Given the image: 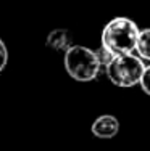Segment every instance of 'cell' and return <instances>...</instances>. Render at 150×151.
Returning <instances> with one entry per match:
<instances>
[{
    "instance_id": "6da1fadb",
    "label": "cell",
    "mask_w": 150,
    "mask_h": 151,
    "mask_svg": "<svg viewBox=\"0 0 150 151\" xmlns=\"http://www.w3.org/2000/svg\"><path fill=\"white\" fill-rule=\"evenodd\" d=\"M141 29L126 16L113 18L102 31V47L115 55H128L136 52Z\"/></svg>"
},
{
    "instance_id": "7a4b0ae2",
    "label": "cell",
    "mask_w": 150,
    "mask_h": 151,
    "mask_svg": "<svg viewBox=\"0 0 150 151\" xmlns=\"http://www.w3.org/2000/svg\"><path fill=\"white\" fill-rule=\"evenodd\" d=\"M63 61H65L66 73L78 82L94 81L102 69L95 50H91L84 45L70 47L65 52Z\"/></svg>"
},
{
    "instance_id": "3957f363",
    "label": "cell",
    "mask_w": 150,
    "mask_h": 151,
    "mask_svg": "<svg viewBox=\"0 0 150 151\" xmlns=\"http://www.w3.org/2000/svg\"><path fill=\"white\" fill-rule=\"evenodd\" d=\"M144 68V60H141L136 53H128V55H116L107 64L105 73L110 82L116 87L129 88L139 84Z\"/></svg>"
},
{
    "instance_id": "277c9868",
    "label": "cell",
    "mask_w": 150,
    "mask_h": 151,
    "mask_svg": "<svg viewBox=\"0 0 150 151\" xmlns=\"http://www.w3.org/2000/svg\"><path fill=\"white\" fill-rule=\"evenodd\" d=\"M91 130L97 138H102V140L113 138L120 130V121L112 114H103V116H99L92 122Z\"/></svg>"
},
{
    "instance_id": "5b68a950",
    "label": "cell",
    "mask_w": 150,
    "mask_h": 151,
    "mask_svg": "<svg viewBox=\"0 0 150 151\" xmlns=\"http://www.w3.org/2000/svg\"><path fill=\"white\" fill-rule=\"evenodd\" d=\"M45 44L49 48L55 50V52H66L70 47H73V39L66 29H55L47 35Z\"/></svg>"
},
{
    "instance_id": "8992f818",
    "label": "cell",
    "mask_w": 150,
    "mask_h": 151,
    "mask_svg": "<svg viewBox=\"0 0 150 151\" xmlns=\"http://www.w3.org/2000/svg\"><path fill=\"white\" fill-rule=\"evenodd\" d=\"M136 53L141 60L150 61V27L142 29L139 32L137 45H136Z\"/></svg>"
},
{
    "instance_id": "52a82bcc",
    "label": "cell",
    "mask_w": 150,
    "mask_h": 151,
    "mask_svg": "<svg viewBox=\"0 0 150 151\" xmlns=\"http://www.w3.org/2000/svg\"><path fill=\"white\" fill-rule=\"evenodd\" d=\"M95 55H97L99 63H100V66H102V68H107V64H108L110 61L116 56L115 53H112L110 50H107L105 47H102V45H100L99 50H95Z\"/></svg>"
},
{
    "instance_id": "ba28073f",
    "label": "cell",
    "mask_w": 150,
    "mask_h": 151,
    "mask_svg": "<svg viewBox=\"0 0 150 151\" xmlns=\"http://www.w3.org/2000/svg\"><path fill=\"white\" fill-rule=\"evenodd\" d=\"M139 85H141L142 90H144V92L150 96V64L144 68V73H142V76H141Z\"/></svg>"
},
{
    "instance_id": "9c48e42d",
    "label": "cell",
    "mask_w": 150,
    "mask_h": 151,
    "mask_svg": "<svg viewBox=\"0 0 150 151\" xmlns=\"http://www.w3.org/2000/svg\"><path fill=\"white\" fill-rule=\"evenodd\" d=\"M7 63H8V50H7L5 42L0 39V73L5 69Z\"/></svg>"
}]
</instances>
